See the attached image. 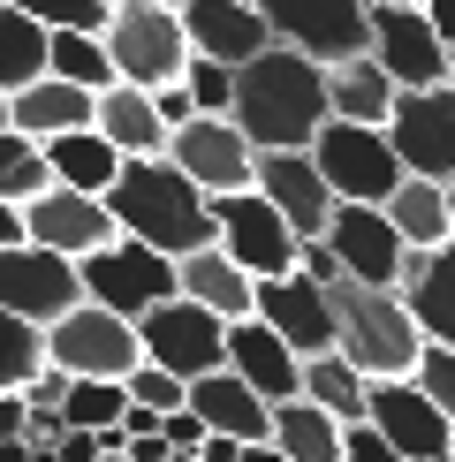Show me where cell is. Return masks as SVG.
Segmentation results:
<instances>
[{
	"label": "cell",
	"mask_w": 455,
	"mask_h": 462,
	"mask_svg": "<svg viewBox=\"0 0 455 462\" xmlns=\"http://www.w3.org/2000/svg\"><path fill=\"white\" fill-rule=\"evenodd\" d=\"M228 122L251 137V152L311 144V129L327 122V69L296 46H258L228 76Z\"/></svg>",
	"instance_id": "cell-1"
},
{
	"label": "cell",
	"mask_w": 455,
	"mask_h": 462,
	"mask_svg": "<svg viewBox=\"0 0 455 462\" xmlns=\"http://www.w3.org/2000/svg\"><path fill=\"white\" fill-rule=\"evenodd\" d=\"M99 198H107V213H114V227H122V236L167 250V258H182V250L213 243V205H205V189L190 182L182 167L167 160V152L122 160Z\"/></svg>",
	"instance_id": "cell-2"
},
{
	"label": "cell",
	"mask_w": 455,
	"mask_h": 462,
	"mask_svg": "<svg viewBox=\"0 0 455 462\" xmlns=\"http://www.w3.org/2000/svg\"><path fill=\"white\" fill-rule=\"evenodd\" d=\"M327 319H334V349L349 356L365 379H403L417 364V326H410V311H403L395 288L334 273L327 281Z\"/></svg>",
	"instance_id": "cell-3"
},
{
	"label": "cell",
	"mask_w": 455,
	"mask_h": 462,
	"mask_svg": "<svg viewBox=\"0 0 455 462\" xmlns=\"http://www.w3.org/2000/svg\"><path fill=\"white\" fill-rule=\"evenodd\" d=\"M99 46H107V61L122 84H175L182 76V53H190V38L175 23V0H114L107 8V23H99Z\"/></svg>",
	"instance_id": "cell-4"
},
{
	"label": "cell",
	"mask_w": 455,
	"mask_h": 462,
	"mask_svg": "<svg viewBox=\"0 0 455 462\" xmlns=\"http://www.w3.org/2000/svg\"><path fill=\"white\" fill-rule=\"evenodd\" d=\"M303 152H311V167L327 175V189L349 198V205H379L403 182V160H395V144H387L379 122H341V114H327Z\"/></svg>",
	"instance_id": "cell-5"
},
{
	"label": "cell",
	"mask_w": 455,
	"mask_h": 462,
	"mask_svg": "<svg viewBox=\"0 0 455 462\" xmlns=\"http://www.w3.org/2000/svg\"><path fill=\"white\" fill-rule=\"evenodd\" d=\"M76 281H84V296H91V303H107V311L137 319L144 303L175 296V258L114 227V236H107L99 250H84V258H76Z\"/></svg>",
	"instance_id": "cell-6"
},
{
	"label": "cell",
	"mask_w": 455,
	"mask_h": 462,
	"mask_svg": "<svg viewBox=\"0 0 455 462\" xmlns=\"http://www.w3.org/2000/svg\"><path fill=\"white\" fill-rule=\"evenodd\" d=\"M387 144L403 160V175L455 182V91L448 84H403L387 99Z\"/></svg>",
	"instance_id": "cell-7"
},
{
	"label": "cell",
	"mask_w": 455,
	"mask_h": 462,
	"mask_svg": "<svg viewBox=\"0 0 455 462\" xmlns=\"http://www.w3.org/2000/svg\"><path fill=\"white\" fill-rule=\"evenodd\" d=\"M46 334V356L61 364V372H84V379H122L129 364H137V319H122V311H107V303H91V296H76L61 319H46L38 326Z\"/></svg>",
	"instance_id": "cell-8"
},
{
	"label": "cell",
	"mask_w": 455,
	"mask_h": 462,
	"mask_svg": "<svg viewBox=\"0 0 455 462\" xmlns=\"http://www.w3.org/2000/svg\"><path fill=\"white\" fill-rule=\"evenodd\" d=\"M205 205H213V243H220L251 281L289 273V265H296V243H303V236H289V220L258 198V182L220 189V198H205Z\"/></svg>",
	"instance_id": "cell-9"
},
{
	"label": "cell",
	"mask_w": 455,
	"mask_h": 462,
	"mask_svg": "<svg viewBox=\"0 0 455 462\" xmlns=\"http://www.w3.org/2000/svg\"><path fill=\"white\" fill-rule=\"evenodd\" d=\"M220 334H228V319H213L205 303H190L182 288L137 311V349H144L152 364H167L175 379L213 372V364H220Z\"/></svg>",
	"instance_id": "cell-10"
},
{
	"label": "cell",
	"mask_w": 455,
	"mask_h": 462,
	"mask_svg": "<svg viewBox=\"0 0 455 462\" xmlns=\"http://www.w3.org/2000/svg\"><path fill=\"white\" fill-rule=\"evenodd\" d=\"M365 53L379 69H387V84H441V31L425 23V8L417 0H365Z\"/></svg>",
	"instance_id": "cell-11"
},
{
	"label": "cell",
	"mask_w": 455,
	"mask_h": 462,
	"mask_svg": "<svg viewBox=\"0 0 455 462\" xmlns=\"http://www.w3.org/2000/svg\"><path fill=\"white\" fill-rule=\"evenodd\" d=\"M365 425L387 448H403L410 462H448V448H455V425L432 410V394L410 372L403 379H365Z\"/></svg>",
	"instance_id": "cell-12"
},
{
	"label": "cell",
	"mask_w": 455,
	"mask_h": 462,
	"mask_svg": "<svg viewBox=\"0 0 455 462\" xmlns=\"http://www.w3.org/2000/svg\"><path fill=\"white\" fill-rule=\"evenodd\" d=\"M76 296H84L76 258H61V250L31 243V236H23V243H0V311L46 326V319H61Z\"/></svg>",
	"instance_id": "cell-13"
},
{
	"label": "cell",
	"mask_w": 455,
	"mask_h": 462,
	"mask_svg": "<svg viewBox=\"0 0 455 462\" xmlns=\"http://www.w3.org/2000/svg\"><path fill=\"white\" fill-rule=\"evenodd\" d=\"M274 31V46L311 53L319 69L341 53H365V0H251Z\"/></svg>",
	"instance_id": "cell-14"
},
{
	"label": "cell",
	"mask_w": 455,
	"mask_h": 462,
	"mask_svg": "<svg viewBox=\"0 0 455 462\" xmlns=\"http://www.w3.org/2000/svg\"><path fill=\"white\" fill-rule=\"evenodd\" d=\"M167 160H175L205 198H220V189H243V182H251L258 152H251V137H243L228 114H190V122L167 129Z\"/></svg>",
	"instance_id": "cell-15"
},
{
	"label": "cell",
	"mask_w": 455,
	"mask_h": 462,
	"mask_svg": "<svg viewBox=\"0 0 455 462\" xmlns=\"http://www.w3.org/2000/svg\"><path fill=\"white\" fill-rule=\"evenodd\" d=\"M23 236L31 243H46V250H61V258H84V250H99L114 236V213H107V198L99 189H69V182H46V189H31L23 205Z\"/></svg>",
	"instance_id": "cell-16"
},
{
	"label": "cell",
	"mask_w": 455,
	"mask_h": 462,
	"mask_svg": "<svg viewBox=\"0 0 455 462\" xmlns=\"http://www.w3.org/2000/svg\"><path fill=\"white\" fill-rule=\"evenodd\" d=\"M319 243L334 250V265L349 281H372V288H395V273H403V236L387 227V213L379 205H349V198H334V213L327 227H319Z\"/></svg>",
	"instance_id": "cell-17"
},
{
	"label": "cell",
	"mask_w": 455,
	"mask_h": 462,
	"mask_svg": "<svg viewBox=\"0 0 455 462\" xmlns=\"http://www.w3.org/2000/svg\"><path fill=\"white\" fill-rule=\"evenodd\" d=\"M251 182H258V198L289 220V236H319V227H327V213H334V189H327V175L311 167V152H303V144L258 152Z\"/></svg>",
	"instance_id": "cell-18"
},
{
	"label": "cell",
	"mask_w": 455,
	"mask_h": 462,
	"mask_svg": "<svg viewBox=\"0 0 455 462\" xmlns=\"http://www.w3.org/2000/svg\"><path fill=\"white\" fill-rule=\"evenodd\" d=\"M251 311L274 326L281 341H289L296 356H319V349H334V319H327V288L319 281H303L296 265L289 273H265L251 281Z\"/></svg>",
	"instance_id": "cell-19"
},
{
	"label": "cell",
	"mask_w": 455,
	"mask_h": 462,
	"mask_svg": "<svg viewBox=\"0 0 455 462\" xmlns=\"http://www.w3.org/2000/svg\"><path fill=\"white\" fill-rule=\"evenodd\" d=\"M395 296L417 326V341H448L455 349V236L403 250V273H395Z\"/></svg>",
	"instance_id": "cell-20"
},
{
	"label": "cell",
	"mask_w": 455,
	"mask_h": 462,
	"mask_svg": "<svg viewBox=\"0 0 455 462\" xmlns=\"http://www.w3.org/2000/svg\"><path fill=\"white\" fill-rule=\"evenodd\" d=\"M220 364L243 379L258 402H281V394H296V372H303V356L289 349V341L274 334L258 311H243V319H228V334H220Z\"/></svg>",
	"instance_id": "cell-21"
},
{
	"label": "cell",
	"mask_w": 455,
	"mask_h": 462,
	"mask_svg": "<svg viewBox=\"0 0 455 462\" xmlns=\"http://www.w3.org/2000/svg\"><path fill=\"white\" fill-rule=\"evenodd\" d=\"M175 23L190 38V53H213V61H251L258 46H274V31L251 0H175Z\"/></svg>",
	"instance_id": "cell-22"
},
{
	"label": "cell",
	"mask_w": 455,
	"mask_h": 462,
	"mask_svg": "<svg viewBox=\"0 0 455 462\" xmlns=\"http://www.w3.org/2000/svg\"><path fill=\"white\" fill-rule=\"evenodd\" d=\"M91 122V91L84 84H69V76H53V69H38L31 84H15L8 91V129H23V137H61V129H84Z\"/></svg>",
	"instance_id": "cell-23"
},
{
	"label": "cell",
	"mask_w": 455,
	"mask_h": 462,
	"mask_svg": "<svg viewBox=\"0 0 455 462\" xmlns=\"http://www.w3.org/2000/svg\"><path fill=\"white\" fill-rule=\"evenodd\" d=\"M91 129L122 152V160H144V152H167V122L152 114V91H137V84H99L91 91Z\"/></svg>",
	"instance_id": "cell-24"
},
{
	"label": "cell",
	"mask_w": 455,
	"mask_h": 462,
	"mask_svg": "<svg viewBox=\"0 0 455 462\" xmlns=\"http://www.w3.org/2000/svg\"><path fill=\"white\" fill-rule=\"evenodd\" d=\"M182 402L198 410V425L205 432H228V439H265V402L243 387L228 364H213V372H198V379H182Z\"/></svg>",
	"instance_id": "cell-25"
},
{
	"label": "cell",
	"mask_w": 455,
	"mask_h": 462,
	"mask_svg": "<svg viewBox=\"0 0 455 462\" xmlns=\"http://www.w3.org/2000/svg\"><path fill=\"white\" fill-rule=\"evenodd\" d=\"M175 288H182L190 303H205L213 319H243V311H251V273H243L220 243L182 250V258H175Z\"/></svg>",
	"instance_id": "cell-26"
},
{
	"label": "cell",
	"mask_w": 455,
	"mask_h": 462,
	"mask_svg": "<svg viewBox=\"0 0 455 462\" xmlns=\"http://www.w3.org/2000/svg\"><path fill=\"white\" fill-rule=\"evenodd\" d=\"M265 439H274L289 462H341V425L319 410V402H303V394L265 402Z\"/></svg>",
	"instance_id": "cell-27"
},
{
	"label": "cell",
	"mask_w": 455,
	"mask_h": 462,
	"mask_svg": "<svg viewBox=\"0 0 455 462\" xmlns=\"http://www.w3.org/2000/svg\"><path fill=\"white\" fill-rule=\"evenodd\" d=\"M387 99H395V84L372 53L327 61V114H341V122H387Z\"/></svg>",
	"instance_id": "cell-28"
},
{
	"label": "cell",
	"mask_w": 455,
	"mask_h": 462,
	"mask_svg": "<svg viewBox=\"0 0 455 462\" xmlns=\"http://www.w3.org/2000/svg\"><path fill=\"white\" fill-rule=\"evenodd\" d=\"M379 213H387V227L403 236L410 250L425 243H448V182H425V175H403L379 198Z\"/></svg>",
	"instance_id": "cell-29"
},
{
	"label": "cell",
	"mask_w": 455,
	"mask_h": 462,
	"mask_svg": "<svg viewBox=\"0 0 455 462\" xmlns=\"http://www.w3.org/2000/svg\"><path fill=\"white\" fill-rule=\"evenodd\" d=\"M38 152H46V175L69 182V189H107L114 167H122V152H114L91 122H84V129H61V137H46Z\"/></svg>",
	"instance_id": "cell-30"
},
{
	"label": "cell",
	"mask_w": 455,
	"mask_h": 462,
	"mask_svg": "<svg viewBox=\"0 0 455 462\" xmlns=\"http://www.w3.org/2000/svg\"><path fill=\"white\" fill-rule=\"evenodd\" d=\"M296 394L303 402H319V410L334 417V425H357L365 417V372H357L341 349H319V356H303V372H296Z\"/></svg>",
	"instance_id": "cell-31"
},
{
	"label": "cell",
	"mask_w": 455,
	"mask_h": 462,
	"mask_svg": "<svg viewBox=\"0 0 455 462\" xmlns=\"http://www.w3.org/2000/svg\"><path fill=\"white\" fill-rule=\"evenodd\" d=\"M46 69H53V76H69V84H84V91L114 84V61H107L99 31H76V23L46 31Z\"/></svg>",
	"instance_id": "cell-32"
},
{
	"label": "cell",
	"mask_w": 455,
	"mask_h": 462,
	"mask_svg": "<svg viewBox=\"0 0 455 462\" xmlns=\"http://www.w3.org/2000/svg\"><path fill=\"white\" fill-rule=\"evenodd\" d=\"M38 69H46V23H31L23 8H8V0H0V91L31 84Z\"/></svg>",
	"instance_id": "cell-33"
},
{
	"label": "cell",
	"mask_w": 455,
	"mask_h": 462,
	"mask_svg": "<svg viewBox=\"0 0 455 462\" xmlns=\"http://www.w3.org/2000/svg\"><path fill=\"white\" fill-rule=\"evenodd\" d=\"M46 152H38V137H23V129H0V198L23 205L31 189H46Z\"/></svg>",
	"instance_id": "cell-34"
},
{
	"label": "cell",
	"mask_w": 455,
	"mask_h": 462,
	"mask_svg": "<svg viewBox=\"0 0 455 462\" xmlns=\"http://www.w3.org/2000/svg\"><path fill=\"white\" fill-rule=\"evenodd\" d=\"M38 364H46V334H38L31 319L0 311V394H8V387H23Z\"/></svg>",
	"instance_id": "cell-35"
},
{
	"label": "cell",
	"mask_w": 455,
	"mask_h": 462,
	"mask_svg": "<svg viewBox=\"0 0 455 462\" xmlns=\"http://www.w3.org/2000/svg\"><path fill=\"white\" fill-rule=\"evenodd\" d=\"M122 394L137 402V410H152V417H167V410H175V402H182V379L167 372V364H152V356H137V364H129V372H122Z\"/></svg>",
	"instance_id": "cell-36"
},
{
	"label": "cell",
	"mask_w": 455,
	"mask_h": 462,
	"mask_svg": "<svg viewBox=\"0 0 455 462\" xmlns=\"http://www.w3.org/2000/svg\"><path fill=\"white\" fill-rule=\"evenodd\" d=\"M410 379L432 394V410H441L448 425H455V349H448V341H417V364H410Z\"/></svg>",
	"instance_id": "cell-37"
},
{
	"label": "cell",
	"mask_w": 455,
	"mask_h": 462,
	"mask_svg": "<svg viewBox=\"0 0 455 462\" xmlns=\"http://www.w3.org/2000/svg\"><path fill=\"white\" fill-rule=\"evenodd\" d=\"M228 76L236 61H213V53H182V91L198 114H228Z\"/></svg>",
	"instance_id": "cell-38"
},
{
	"label": "cell",
	"mask_w": 455,
	"mask_h": 462,
	"mask_svg": "<svg viewBox=\"0 0 455 462\" xmlns=\"http://www.w3.org/2000/svg\"><path fill=\"white\" fill-rule=\"evenodd\" d=\"M8 8H23L31 23H46V31H61V23H76V31H99L114 0H8Z\"/></svg>",
	"instance_id": "cell-39"
},
{
	"label": "cell",
	"mask_w": 455,
	"mask_h": 462,
	"mask_svg": "<svg viewBox=\"0 0 455 462\" xmlns=\"http://www.w3.org/2000/svg\"><path fill=\"white\" fill-rule=\"evenodd\" d=\"M341 462H410V455L387 448V439H379L365 417H357V425H341Z\"/></svg>",
	"instance_id": "cell-40"
},
{
	"label": "cell",
	"mask_w": 455,
	"mask_h": 462,
	"mask_svg": "<svg viewBox=\"0 0 455 462\" xmlns=\"http://www.w3.org/2000/svg\"><path fill=\"white\" fill-rule=\"evenodd\" d=\"M53 462H99V432H91V425H61V439H53Z\"/></svg>",
	"instance_id": "cell-41"
},
{
	"label": "cell",
	"mask_w": 455,
	"mask_h": 462,
	"mask_svg": "<svg viewBox=\"0 0 455 462\" xmlns=\"http://www.w3.org/2000/svg\"><path fill=\"white\" fill-rule=\"evenodd\" d=\"M152 114H160L167 129H175V122H190V114H198V106H190V91H182V76H175V84H152Z\"/></svg>",
	"instance_id": "cell-42"
},
{
	"label": "cell",
	"mask_w": 455,
	"mask_h": 462,
	"mask_svg": "<svg viewBox=\"0 0 455 462\" xmlns=\"http://www.w3.org/2000/svg\"><path fill=\"white\" fill-rule=\"evenodd\" d=\"M417 8H425V23L441 31V46H455V0H417Z\"/></svg>",
	"instance_id": "cell-43"
},
{
	"label": "cell",
	"mask_w": 455,
	"mask_h": 462,
	"mask_svg": "<svg viewBox=\"0 0 455 462\" xmlns=\"http://www.w3.org/2000/svg\"><path fill=\"white\" fill-rule=\"evenodd\" d=\"M15 432H23V394H0V439H15Z\"/></svg>",
	"instance_id": "cell-44"
},
{
	"label": "cell",
	"mask_w": 455,
	"mask_h": 462,
	"mask_svg": "<svg viewBox=\"0 0 455 462\" xmlns=\"http://www.w3.org/2000/svg\"><path fill=\"white\" fill-rule=\"evenodd\" d=\"M236 462H289V455H281L274 439H243V448H236Z\"/></svg>",
	"instance_id": "cell-45"
},
{
	"label": "cell",
	"mask_w": 455,
	"mask_h": 462,
	"mask_svg": "<svg viewBox=\"0 0 455 462\" xmlns=\"http://www.w3.org/2000/svg\"><path fill=\"white\" fill-rule=\"evenodd\" d=\"M0 243H23V213H15L8 198H0Z\"/></svg>",
	"instance_id": "cell-46"
},
{
	"label": "cell",
	"mask_w": 455,
	"mask_h": 462,
	"mask_svg": "<svg viewBox=\"0 0 455 462\" xmlns=\"http://www.w3.org/2000/svg\"><path fill=\"white\" fill-rule=\"evenodd\" d=\"M441 84H448V91H455V46H448V61H441Z\"/></svg>",
	"instance_id": "cell-47"
},
{
	"label": "cell",
	"mask_w": 455,
	"mask_h": 462,
	"mask_svg": "<svg viewBox=\"0 0 455 462\" xmlns=\"http://www.w3.org/2000/svg\"><path fill=\"white\" fill-rule=\"evenodd\" d=\"M448 236H455V182H448Z\"/></svg>",
	"instance_id": "cell-48"
},
{
	"label": "cell",
	"mask_w": 455,
	"mask_h": 462,
	"mask_svg": "<svg viewBox=\"0 0 455 462\" xmlns=\"http://www.w3.org/2000/svg\"><path fill=\"white\" fill-rule=\"evenodd\" d=\"M0 129H8V91H0Z\"/></svg>",
	"instance_id": "cell-49"
},
{
	"label": "cell",
	"mask_w": 455,
	"mask_h": 462,
	"mask_svg": "<svg viewBox=\"0 0 455 462\" xmlns=\"http://www.w3.org/2000/svg\"><path fill=\"white\" fill-rule=\"evenodd\" d=\"M448 462H455V448H448Z\"/></svg>",
	"instance_id": "cell-50"
}]
</instances>
